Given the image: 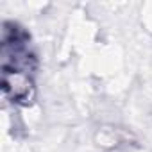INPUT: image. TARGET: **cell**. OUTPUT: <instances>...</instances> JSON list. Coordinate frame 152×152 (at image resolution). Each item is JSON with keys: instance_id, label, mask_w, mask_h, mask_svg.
I'll return each instance as SVG.
<instances>
[{"instance_id": "6da1fadb", "label": "cell", "mask_w": 152, "mask_h": 152, "mask_svg": "<svg viewBox=\"0 0 152 152\" xmlns=\"http://www.w3.org/2000/svg\"><path fill=\"white\" fill-rule=\"evenodd\" d=\"M34 66L29 34L16 23H4L2 31V90L4 95L20 106L34 99Z\"/></svg>"}]
</instances>
